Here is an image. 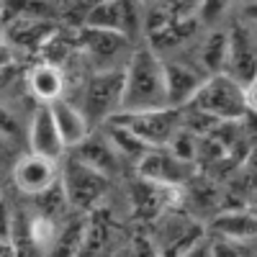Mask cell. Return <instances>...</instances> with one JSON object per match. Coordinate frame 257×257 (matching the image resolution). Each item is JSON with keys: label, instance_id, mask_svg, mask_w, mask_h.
<instances>
[{"label": "cell", "instance_id": "obj_1", "mask_svg": "<svg viewBox=\"0 0 257 257\" xmlns=\"http://www.w3.org/2000/svg\"><path fill=\"white\" fill-rule=\"evenodd\" d=\"M170 108L165 93L162 57L149 47H139L123 67V93L118 113H147Z\"/></svg>", "mask_w": 257, "mask_h": 257}, {"label": "cell", "instance_id": "obj_2", "mask_svg": "<svg viewBox=\"0 0 257 257\" xmlns=\"http://www.w3.org/2000/svg\"><path fill=\"white\" fill-rule=\"evenodd\" d=\"M188 105H196L216 121H247L254 113V85L242 88L229 75H213L203 80Z\"/></svg>", "mask_w": 257, "mask_h": 257}, {"label": "cell", "instance_id": "obj_3", "mask_svg": "<svg viewBox=\"0 0 257 257\" xmlns=\"http://www.w3.org/2000/svg\"><path fill=\"white\" fill-rule=\"evenodd\" d=\"M206 224L178 206L165 211L155 221V231L149 234V239L157 249V257H185L206 244Z\"/></svg>", "mask_w": 257, "mask_h": 257}, {"label": "cell", "instance_id": "obj_4", "mask_svg": "<svg viewBox=\"0 0 257 257\" xmlns=\"http://www.w3.org/2000/svg\"><path fill=\"white\" fill-rule=\"evenodd\" d=\"M59 188L64 193L67 206H72L77 213H90L105 198L111 180L72 155L64 157L59 165Z\"/></svg>", "mask_w": 257, "mask_h": 257}, {"label": "cell", "instance_id": "obj_5", "mask_svg": "<svg viewBox=\"0 0 257 257\" xmlns=\"http://www.w3.org/2000/svg\"><path fill=\"white\" fill-rule=\"evenodd\" d=\"M121 93H123V67H108L90 75L82 88V103L77 108L85 113L90 126H103L121 111Z\"/></svg>", "mask_w": 257, "mask_h": 257}, {"label": "cell", "instance_id": "obj_6", "mask_svg": "<svg viewBox=\"0 0 257 257\" xmlns=\"http://www.w3.org/2000/svg\"><path fill=\"white\" fill-rule=\"evenodd\" d=\"M113 118H118L123 126L132 128L149 149H165L180 128L178 108H160V111H147V113H118Z\"/></svg>", "mask_w": 257, "mask_h": 257}, {"label": "cell", "instance_id": "obj_7", "mask_svg": "<svg viewBox=\"0 0 257 257\" xmlns=\"http://www.w3.org/2000/svg\"><path fill=\"white\" fill-rule=\"evenodd\" d=\"M128 201H132L134 216L155 224L165 211L178 208L183 201V188H170V185H157V183H147V180H134L128 188Z\"/></svg>", "mask_w": 257, "mask_h": 257}, {"label": "cell", "instance_id": "obj_8", "mask_svg": "<svg viewBox=\"0 0 257 257\" xmlns=\"http://www.w3.org/2000/svg\"><path fill=\"white\" fill-rule=\"evenodd\" d=\"M198 170L193 165H185L175 160L167 149H149V152L137 162V178L157 185H170V188H183Z\"/></svg>", "mask_w": 257, "mask_h": 257}, {"label": "cell", "instance_id": "obj_9", "mask_svg": "<svg viewBox=\"0 0 257 257\" xmlns=\"http://www.w3.org/2000/svg\"><path fill=\"white\" fill-rule=\"evenodd\" d=\"M162 75H165V93L170 108H185L196 98L198 88L203 85L206 75L198 64H190L185 59H162Z\"/></svg>", "mask_w": 257, "mask_h": 257}, {"label": "cell", "instance_id": "obj_10", "mask_svg": "<svg viewBox=\"0 0 257 257\" xmlns=\"http://www.w3.org/2000/svg\"><path fill=\"white\" fill-rule=\"evenodd\" d=\"M6 29V44L18 54V52H29L39 54V49L47 44V39L59 29L57 21H44V18H34V16H21L16 13Z\"/></svg>", "mask_w": 257, "mask_h": 257}, {"label": "cell", "instance_id": "obj_11", "mask_svg": "<svg viewBox=\"0 0 257 257\" xmlns=\"http://www.w3.org/2000/svg\"><path fill=\"white\" fill-rule=\"evenodd\" d=\"M26 144H29V155H36V157H44L49 162H62L67 147H64L57 126H54V118L49 113V105H39L31 116V123H29V132H26Z\"/></svg>", "mask_w": 257, "mask_h": 257}, {"label": "cell", "instance_id": "obj_12", "mask_svg": "<svg viewBox=\"0 0 257 257\" xmlns=\"http://www.w3.org/2000/svg\"><path fill=\"white\" fill-rule=\"evenodd\" d=\"M224 75L242 88L254 85V31L244 24H237L229 31V59Z\"/></svg>", "mask_w": 257, "mask_h": 257}, {"label": "cell", "instance_id": "obj_13", "mask_svg": "<svg viewBox=\"0 0 257 257\" xmlns=\"http://www.w3.org/2000/svg\"><path fill=\"white\" fill-rule=\"evenodd\" d=\"M59 180V165L49 162L44 157L36 155H24L18 157L13 165V183L21 193L26 196H41L44 190H49L52 185H57Z\"/></svg>", "mask_w": 257, "mask_h": 257}, {"label": "cell", "instance_id": "obj_14", "mask_svg": "<svg viewBox=\"0 0 257 257\" xmlns=\"http://www.w3.org/2000/svg\"><path fill=\"white\" fill-rule=\"evenodd\" d=\"M49 113L54 118V126H57V132L64 142V147L67 149H75L80 147L85 139H88L95 128L90 126V121L85 118V113L77 108V103L67 100V98H59L49 105Z\"/></svg>", "mask_w": 257, "mask_h": 257}, {"label": "cell", "instance_id": "obj_15", "mask_svg": "<svg viewBox=\"0 0 257 257\" xmlns=\"http://www.w3.org/2000/svg\"><path fill=\"white\" fill-rule=\"evenodd\" d=\"M75 157L85 165H90L93 170H98L100 175H105L108 180H113L121 173L123 160L118 157V152L111 147V142L105 139L100 132H93L80 147H75Z\"/></svg>", "mask_w": 257, "mask_h": 257}, {"label": "cell", "instance_id": "obj_16", "mask_svg": "<svg viewBox=\"0 0 257 257\" xmlns=\"http://www.w3.org/2000/svg\"><path fill=\"white\" fill-rule=\"evenodd\" d=\"M219 239H234V242H254L257 234V221L249 208H226L219 211L213 221L206 226Z\"/></svg>", "mask_w": 257, "mask_h": 257}, {"label": "cell", "instance_id": "obj_17", "mask_svg": "<svg viewBox=\"0 0 257 257\" xmlns=\"http://www.w3.org/2000/svg\"><path fill=\"white\" fill-rule=\"evenodd\" d=\"M26 85H29V93L34 95V100H39V105H52L64 93V75L54 64L36 62L26 72Z\"/></svg>", "mask_w": 257, "mask_h": 257}, {"label": "cell", "instance_id": "obj_18", "mask_svg": "<svg viewBox=\"0 0 257 257\" xmlns=\"http://www.w3.org/2000/svg\"><path fill=\"white\" fill-rule=\"evenodd\" d=\"M88 219L85 213L80 216L67 219L59 229H57V237L47 252V257H80L88 247Z\"/></svg>", "mask_w": 257, "mask_h": 257}, {"label": "cell", "instance_id": "obj_19", "mask_svg": "<svg viewBox=\"0 0 257 257\" xmlns=\"http://www.w3.org/2000/svg\"><path fill=\"white\" fill-rule=\"evenodd\" d=\"M226 59H229V31L211 29L208 36L198 49V67L206 77L224 75L226 72Z\"/></svg>", "mask_w": 257, "mask_h": 257}, {"label": "cell", "instance_id": "obj_20", "mask_svg": "<svg viewBox=\"0 0 257 257\" xmlns=\"http://www.w3.org/2000/svg\"><path fill=\"white\" fill-rule=\"evenodd\" d=\"M100 134L111 142V147L118 152L121 160H128V162H139L147 152H149V147L132 132L128 126H123L118 118H111V121H105L100 126Z\"/></svg>", "mask_w": 257, "mask_h": 257}, {"label": "cell", "instance_id": "obj_21", "mask_svg": "<svg viewBox=\"0 0 257 257\" xmlns=\"http://www.w3.org/2000/svg\"><path fill=\"white\" fill-rule=\"evenodd\" d=\"M126 36L111 34V31H93V29H80V49L90 54L95 62H108L118 57V52L126 47Z\"/></svg>", "mask_w": 257, "mask_h": 257}, {"label": "cell", "instance_id": "obj_22", "mask_svg": "<svg viewBox=\"0 0 257 257\" xmlns=\"http://www.w3.org/2000/svg\"><path fill=\"white\" fill-rule=\"evenodd\" d=\"M75 52H80V31H72V29H57L47 44L39 49V62H47V64H54V67L62 70V64L67 62Z\"/></svg>", "mask_w": 257, "mask_h": 257}, {"label": "cell", "instance_id": "obj_23", "mask_svg": "<svg viewBox=\"0 0 257 257\" xmlns=\"http://www.w3.org/2000/svg\"><path fill=\"white\" fill-rule=\"evenodd\" d=\"M85 29L111 31V34H121L123 36V3H113V0L93 3L88 18H85Z\"/></svg>", "mask_w": 257, "mask_h": 257}, {"label": "cell", "instance_id": "obj_24", "mask_svg": "<svg viewBox=\"0 0 257 257\" xmlns=\"http://www.w3.org/2000/svg\"><path fill=\"white\" fill-rule=\"evenodd\" d=\"M54 237H57V221H52L47 216H39V213H31L26 221V239L31 242V247L47 257Z\"/></svg>", "mask_w": 257, "mask_h": 257}, {"label": "cell", "instance_id": "obj_25", "mask_svg": "<svg viewBox=\"0 0 257 257\" xmlns=\"http://www.w3.org/2000/svg\"><path fill=\"white\" fill-rule=\"evenodd\" d=\"M198 139L201 137H196V134H190V132H185V128L180 126L178 128V134L170 139V144L165 147L170 155H173L175 160H180V162H185V165H193L196 167V149H198Z\"/></svg>", "mask_w": 257, "mask_h": 257}, {"label": "cell", "instance_id": "obj_26", "mask_svg": "<svg viewBox=\"0 0 257 257\" xmlns=\"http://www.w3.org/2000/svg\"><path fill=\"white\" fill-rule=\"evenodd\" d=\"M208 257H254V242H234L213 237L208 244Z\"/></svg>", "mask_w": 257, "mask_h": 257}, {"label": "cell", "instance_id": "obj_27", "mask_svg": "<svg viewBox=\"0 0 257 257\" xmlns=\"http://www.w3.org/2000/svg\"><path fill=\"white\" fill-rule=\"evenodd\" d=\"M90 8H93V3H64V6H59V18L72 31H80V29H85V18H88Z\"/></svg>", "mask_w": 257, "mask_h": 257}, {"label": "cell", "instance_id": "obj_28", "mask_svg": "<svg viewBox=\"0 0 257 257\" xmlns=\"http://www.w3.org/2000/svg\"><path fill=\"white\" fill-rule=\"evenodd\" d=\"M0 139L6 142H18L24 139V132H21V123H18V116L6 108V105H0Z\"/></svg>", "mask_w": 257, "mask_h": 257}, {"label": "cell", "instance_id": "obj_29", "mask_svg": "<svg viewBox=\"0 0 257 257\" xmlns=\"http://www.w3.org/2000/svg\"><path fill=\"white\" fill-rule=\"evenodd\" d=\"M134 249H137V257H157V249H155V244H152L149 237H137Z\"/></svg>", "mask_w": 257, "mask_h": 257}, {"label": "cell", "instance_id": "obj_30", "mask_svg": "<svg viewBox=\"0 0 257 257\" xmlns=\"http://www.w3.org/2000/svg\"><path fill=\"white\" fill-rule=\"evenodd\" d=\"M16 64H18V54H16L8 44H3V47H0V72L16 67Z\"/></svg>", "mask_w": 257, "mask_h": 257}, {"label": "cell", "instance_id": "obj_31", "mask_svg": "<svg viewBox=\"0 0 257 257\" xmlns=\"http://www.w3.org/2000/svg\"><path fill=\"white\" fill-rule=\"evenodd\" d=\"M18 247L13 239H0V257H18Z\"/></svg>", "mask_w": 257, "mask_h": 257}, {"label": "cell", "instance_id": "obj_32", "mask_svg": "<svg viewBox=\"0 0 257 257\" xmlns=\"http://www.w3.org/2000/svg\"><path fill=\"white\" fill-rule=\"evenodd\" d=\"M16 75H18V64H16V67H11V70H3V72H0V93H3L8 85L16 80Z\"/></svg>", "mask_w": 257, "mask_h": 257}, {"label": "cell", "instance_id": "obj_33", "mask_svg": "<svg viewBox=\"0 0 257 257\" xmlns=\"http://www.w3.org/2000/svg\"><path fill=\"white\" fill-rule=\"evenodd\" d=\"M185 257H208V244H201L198 249H193V252L185 254Z\"/></svg>", "mask_w": 257, "mask_h": 257}, {"label": "cell", "instance_id": "obj_34", "mask_svg": "<svg viewBox=\"0 0 257 257\" xmlns=\"http://www.w3.org/2000/svg\"><path fill=\"white\" fill-rule=\"evenodd\" d=\"M6 44V29H3V24H0V47Z\"/></svg>", "mask_w": 257, "mask_h": 257}]
</instances>
